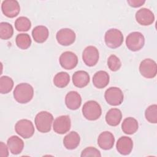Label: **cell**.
I'll return each mask as SVG.
<instances>
[{
    "mask_svg": "<svg viewBox=\"0 0 157 157\" xmlns=\"http://www.w3.org/2000/svg\"><path fill=\"white\" fill-rule=\"evenodd\" d=\"M82 113L84 117L90 121L98 120L102 114L101 105L95 101H86L83 105Z\"/></svg>",
    "mask_w": 157,
    "mask_h": 157,
    "instance_id": "3",
    "label": "cell"
},
{
    "mask_svg": "<svg viewBox=\"0 0 157 157\" xmlns=\"http://www.w3.org/2000/svg\"><path fill=\"white\" fill-rule=\"evenodd\" d=\"M49 35L48 28L43 25L36 26L32 31V36L35 42L43 43L46 41Z\"/></svg>",
    "mask_w": 157,
    "mask_h": 157,
    "instance_id": "23",
    "label": "cell"
},
{
    "mask_svg": "<svg viewBox=\"0 0 157 157\" xmlns=\"http://www.w3.org/2000/svg\"><path fill=\"white\" fill-rule=\"evenodd\" d=\"M65 104L69 109L77 110L82 104L81 96L75 91H71L65 96Z\"/></svg>",
    "mask_w": 157,
    "mask_h": 157,
    "instance_id": "17",
    "label": "cell"
},
{
    "mask_svg": "<svg viewBox=\"0 0 157 157\" xmlns=\"http://www.w3.org/2000/svg\"><path fill=\"white\" fill-rule=\"evenodd\" d=\"M15 42L18 48L22 50H26L31 46V39L29 34L21 33L16 36Z\"/></svg>",
    "mask_w": 157,
    "mask_h": 157,
    "instance_id": "26",
    "label": "cell"
},
{
    "mask_svg": "<svg viewBox=\"0 0 157 157\" xmlns=\"http://www.w3.org/2000/svg\"><path fill=\"white\" fill-rule=\"evenodd\" d=\"M116 148L121 155H128L131 153L133 148V141L128 136H122L118 139Z\"/></svg>",
    "mask_w": 157,
    "mask_h": 157,
    "instance_id": "15",
    "label": "cell"
},
{
    "mask_svg": "<svg viewBox=\"0 0 157 157\" xmlns=\"http://www.w3.org/2000/svg\"><path fill=\"white\" fill-rule=\"evenodd\" d=\"M80 142V136L75 131L70 132L63 139V145L67 150L75 149L78 146Z\"/></svg>",
    "mask_w": 157,
    "mask_h": 157,
    "instance_id": "21",
    "label": "cell"
},
{
    "mask_svg": "<svg viewBox=\"0 0 157 157\" xmlns=\"http://www.w3.org/2000/svg\"><path fill=\"white\" fill-rule=\"evenodd\" d=\"M115 137L113 134L109 131L101 132L98 138V144L99 147L104 150L111 149L114 145Z\"/></svg>",
    "mask_w": 157,
    "mask_h": 157,
    "instance_id": "16",
    "label": "cell"
},
{
    "mask_svg": "<svg viewBox=\"0 0 157 157\" xmlns=\"http://www.w3.org/2000/svg\"><path fill=\"white\" fill-rule=\"evenodd\" d=\"M13 34V28L12 25L7 22L0 23V37L3 40L9 39Z\"/></svg>",
    "mask_w": 157,
    "mask_h": 157,
    "instance_id": "28",
    "label": "cell"
},
{
    "mask_svg": "<svg viewBox=\"0 0 157 157\" xmlns=\"http://www.w3.org/2000/svg\"><path fill=\"white\" fill-rule=\"evenodd\" d=\"M80 156L82 157L83 156H101V154L97 148L93 147H86L84 150H82Z\"/></svg>",
    "mask_w": 157,
    "mask_h": 157,
    "instance_id": "32",
    "label": "cell"
},
{
    "mask_svg": "<svg viewBox=\"0 0 157 157\" xmlns=\"http://www.w3.org/2000/svg\"><path fill=\"white\" fill-rule=\"evenodd\" d=\"M137 22L142 26L151 25L155 21L153 13L148 9L142 8L138 10L135 15Z\"/></svg>",
    "mask_w": 157,
    "mask_h": 157,
    "instance_id": "14",
    "label": "cell"
},
{
    "mask_svg": "<svg viewBox=\"0 0 157 157\" xmlns=\"http://www.w3.org/2000/svg\"><path fill=\"white\" fill-rule=\"evenodd\" d=\"M16 132L24 139L31 137L34 133V127L31 121L27 119H21L18 121L15 125Z\"/></svg>",
    "mask_w": 157,
    "mask_h": 157,
    "instance_id": "6",
    "label": "cell"
},
{
    "mask_svg": "<svg viewBox=\"0 0 157 157\" xmlns=\"http://www.w3.org/2000/svg\"><path fill=\"white\" fill-rule=\"evenodd\" d=\"M72 82L77 88H83L90 82V77L88 73L85 71H78L72 75Z\"/></svg>",
    "mask_w": 157,
    "mask_h": 157,
    "instance_id": "20",
    "label": "cell"
},
{
    "mask_svg": "<svg viewBox=\"0 0 157 157\" xmlns=\"http://www.w3.org/2000/svg\"><path fill=\"white\" fill-rule=\"evenodd\" d=\"M75 32L69 28L61 29L56 34L57 42L63 46H68L72 44L75 42Z\"/></svg>",
    "mask_w": 157,
    "mask_h": 157,
    "instance_id": "10",
    "label": "cell"
},
{
    "mask_svg": "<svg viewBox=\"0 0 157 157\" xmlns=\"http://www.w3.org/2000/svg\"><path fill=\"white\" fill-rule=\"evenodd\" d=\"M7 145L12 154L18 155L20 154L23 149L24 142L19 137L12 136L7 139Z\"/></svg>",
    "mask_w": 157,
    "mask_h": 157,
    "instance_id": "18",
    "label": "cell"
},
{
    "mask_svg": "<svg viewBox=\"0 0 157 157\" xmlns=\"http://www.w3.org/2000/svg\"><path fill=\"white\" fill-rule=\"evenodd\" d=\"M139 71L140 74L145 78H154L157 73L156 62L150 58H146L142 60L139 65Z\"/></svg>",
    "mask_w": 157,
    "mask_h": 157,
    "instance_id": "8",
    "label": "cell"
},
{
    "mask_svg": "<svg viewBox=\"0 0 157 157\" xmlns=\"http://www.w3.org/2000/svg\"><path fill=\"white\" fill-rule=\"evenodd\" d=\"M107 66L110 71H117L121 66L120 59L115 55H111L107 59Z\"/></svg>",
    "mask_w": 157,
    "mask_h": 157,
    "instance_id": "31",
    "label": "cell"
},
{
    "mask_svg": "<svg viewBox=\"0 0 157 157\" xmlns=\"http://www.w3.org/2000/svg\"><path fill=\"white\" fill-rule=\"evenodd\" d=\"M127 2L129 4L130 6L132 7H139L142 6L145 2V1L142 0H128Z\"/></svg>",
    "mask_w": 157,
    "mask_h": 157,
    "instance_id": "34",
    "label": "cell"
},
{
    "mask_svg": "<svg viewBox=\"0 0 157 157\" xmlns=\"http://www.w3.org/2000/svg\"><path fill=\"white\" fill-rule=\"evenodd\" d=\"M99 53L98 48L93 45L86 47L82 53V59L84 63L89 66H95L98 62Z\"/></svg>",
    "mask_w": 157,
    "mask_h": 157,
    "instance_id": "9",
    "label": "cell"
},
{
    "mask_svg": "<svg viewBox=\"0 0 157 157\" xmlns=\"http://www.w3.org/2000/svg\"><path fill=\"white\" fill-rule=\"evenodd\" d=\"M13 81L9 76L4 75L0 78V93L1 94L9 93L13 88Z\"/></svg>",
    "mask_w": 157,
    "mask_h": 157,
    "instance_id": "27",
    "label": "cell"
},
{
    "mask_svg": "<svg viewBox=\"0 0 157 157\" xmlns=\"http://www.w3.org/2000/svg\"><path fill=\"white\" fill-rule=\"evenodd\" d=\"M15 27L18 31H28L31 27V22L26 17H20L15 21Z\"/></svg>",
    "mask_w": 157,
    "mask_h": 157,
    "instance_id": "29",
    "label": "cell"
},
{
    "mask_svg": "<svg viewBox=\"0 0 157 157\" xmlns=\"http://www.w3.org/2000/svg\"><path fill=\"white\" fill-rule=\"evenodd\" d=\"M104 98L109 104L117 106L120 105L123 102L124 95L120 88L112 86L106 90L104 93Z\"/></svg>",
    "mask_w": 157,
    "mask_h": 157,
    "instance_id": "7",
    "label": "cell"
},
{
    "mask_svg": "<svg viewBox=\"0 0 157 157\" xmlns=\"http://www.w3.org/2000/svg\"><path fill=\"white\" fill-rule=\"evenodd\" d=\"M53 82L56 87L64 88L70 82V76L66 72H60L54 76Z\"/></svg>",
    "mask_w": 157,
    "mask_h": 157,
    "instance_id": "25",
    "label": "cell"
},
{
    "mask_svg": "<svg viewBox=\"0 0 157 157\" xmlns=\"http://www.w3.org/2000/svg\"><path fill=\"white\" fill-rule=\"evenodd\" d=\"M145 117L146 120L151 123H157V105L152 104L148 106L145 111Z\"/></svg>",
    "mask_w": 157,
    "mask_h": 157,
    "instance_id": "30",
    "label": "cell"
},
{
    "mask_svg": "<svg viewBox=\"0 0 157 157\" xmlns=\"http://www.w3.org/2000/svg\"><path fill=\"white\" fill-rule=\"evenodd\" d=\"M71 126V121L68 115H61L56 118L53 124V131L59 134H64L67 132Z\"/></svg>",
    "mask_w": 157,
    "mask_h": 157,
    "instance_id": "12",
    "label": "cell"
},
{
    "mask_svg": "<svg viewBox=\"0 0 157 157\" xmlns=\"http://www.w3.org/2000/svg\"><path fill=\"white\" fill-rule=\"evenodd\" d=\"M1 10L3 14L9 18L17 17L20 11L18 2L16 0L3 1L1 4Z\"/></svg>",
    "mask_w": 157,
    "mask_h": 157,
    "instance_id": "11",
    "label": "cell"
},
{
    "mask_svg": "<svg viewBox=\"0 0 157 157\" xmlns=\"http://www.w3.org/2000/svg\"><path fill=\"white\" fill-rule=\"evenodd\" d=\"M139 128V123L136 119L132 117L126 118L121 124V129L124 133L126 134H134Z\"/></svg>",
    "mask_w": 157,
    "mask_h": 157,
    "instance_id": "24",
    "label": "cell"
},
{
    "mask_svg": "<svg viewBox=\"0 0 157 157\" xmlns=\"http://www.w3.org/2000/svg\"><path fill=\"white\" fill-rule=\"evenodd\" d=\"M145 44V37L144 35L138 31L129 33L126 39V45L129 50L137 52L143 48Z\"/></svg>",
    "mask_w": 157,
    "mask_h": 157,
    "instance_id": "5",
    "label": "cell"
},
{
    "mask_svg": "<svg viewBox=\"0 0 157 157\" xmlns=\"http://www.w3.org/2000/svg\"><path fill=\"white\" fill-rule=\"evenodd\" d=\"M13 94L17 102L20 104H26L33 99L34 89L30 84L21 83L15 86Z\"/></svg>",
    "mask_w": 157,
    "mask_h": 157,
    "instance_id": "1",
    "label": "cell"
},
{
    "mask_svg": "<svg viewBox=\"0 0 157 157\" xmlns=\"http://www.w3.org/2000/svg\"><path fill=\"white\" fill-rule=\"evenodd\" d=\"M59 61L63 68L67 70H71L77 66L78 64V57L74 53L71 51H66L60 55Z\"/></svg>",
    "mask_w": 157,
    "mask_h": 157,
    "instance_id": "13",
    "label": "cell"
},
{
    "mask_svg": "<svg viewBox=\"0 0 157 157\" xmlns=\"http://www.w3.org/2000/svg\"><path fill=\"white\" fill-rule=\"evenodd\" d=\"M109 75L104 71H99L96 72L93 77V83L94 86L98 89H102L106 87L109 83Z\"/></svg>",
    "mask_w": 157,
    "mask_h": 157,
    "instance_id": "19",
    "label": "cell"
},
{
    "mask_svg": "<svg viewBox=\"0 0 157 157\" xmlns=\"http://www.w3.org/2000/svg\"><path fill=\"white\" fill-rule=\"evenodd\" d=\"M123 35L118 29L112 28L106 31L104 40L106 45L110 48H117L121 45L123 42Z\"/></svg>",
    "mask_w": 157,
    "mask_h": 157,
    "instance_id": "4",
    "label": "cell"
},
{
    "mask_svg": "<svg viewBox=\"0 0 157 157\" xmlns=\"http://www.w3.org/2000/svg\"><path fill=\"white\" fill-rule=\"evenodd\" d=\"M106 123L112 126H116L120 123L122 119V113L121 110L117 108L110 109L105 115Z\"/></svg>",
    "mask_w": 157,
    "mask_h": 157,
    "instance_id": "22",
    "label": "cell"
},
{
    "mask_svg": "<svg viewBox=\"0 0 157 157\" xmlns=\"http://www.w3.org/2000/svg\"><path fill=\"white\" fill-rule=\"evenodd\" d=\"M53 121L52 114L47 111L39 112L35 117L34 123L38 131L42 133H47L50 131Z\"/></svg>",
    "mask_w": 157,
    "mask_h": 157,
    "instance_id": "2",
    "label": "cell"
},
{
    "mask_svg": "<svg viewBox=\"0 0 157 157\" xmlns=\"http://www.w3.org/2000/svg\"><path fill=\"white\" fill-rule=\"evenodd\" d=\"M8 146H7L3 142H0V156L2 157H7L9 156Z\"/></svg>",
    "mask_w": 157,
    "mask_h": 157,
    "instance_id": "33",
    "label": "cell"
}]
</instances>
